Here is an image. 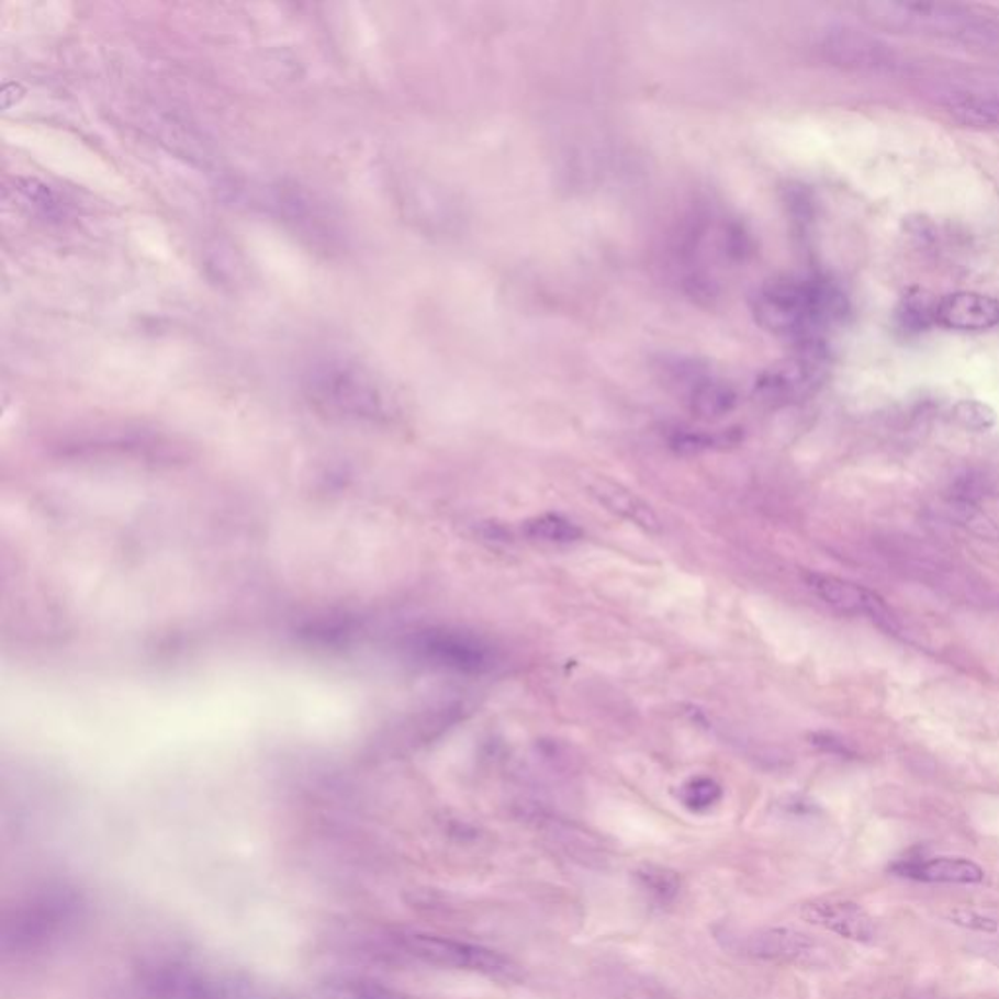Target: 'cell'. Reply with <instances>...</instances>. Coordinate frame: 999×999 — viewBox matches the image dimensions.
<instances>
[{
	"instance_id": "cell-18",
	"label": "cell",
	"mask_w": 999,
	"mask_h": 999,
	"mask_svg": "<svg viewBox=\"0 0 999 999\" xmlns=\"http://www.w3.org/2000/svg\"><path fill=\"white\" fill-rule=\"evenodd\" d=\"M524 531L535 541L552 545L576 543L584 535L572 519L561 516V514H541V516L531 517L524 524Z\"/></svg>"
},
{
	"instance_id": "cell-19",
	"label": "cell",
	"mask_w": 999,
	"mask_h": 999,
	"mask_svg": "<svg viewBox=\"0 0 999 999\" xmlns=\"http://www.w3.org/2000/svg\"><path fill=\"white\" fill-rule=\"evenodd\" d=\"M935 311L938 301H933L925 291L913 290L903 295L900 307L896 308V323L903 333H921L931 323H938Z\"/></svg>"
},
{
	"instance_id": "cell-3",
	"label": "cell",
	"mask_w": 999,
	"mask_h": 999,
	"mask_svg": "<svg viewBox=\"0 0 999 999\" xmlns=\"http://www.w3.org/2000/svg\"><path fill=\"white\" fill-rule=\"evenodd\" d=\"M305 393L326 413L353 420H381L389 411L379 379L366 366L344 358L313 363L305 375Z\"/></svg>"
},
{
	"instance_id": "cell-25",
	"label": "cell",
	"mask_w": 999,
	"mask_h": 999,
	"mask_svg": "<svg viewBox=\"0 0 999 999\" xmlns=\"http://www.w3.org/2000/svg\"><path fill=\"white\" fill-rule=\"evenodd\" d=\"M949 920L955 925L966 928V930L980 931V933H999V921L988 918L980 912L966 910V908H956L949 913Z\"/></svg>"
},
{
	"instance_id": "cell-21",
	"label": "cell",
	"mask_w": 999,
	"mask_h": 999,
	"mask_svg": "<svg viewBox=\"0 0 999 999\" xmlns=\"http://www.w3.org/2000/svg\"><path fill=\"white\" fill-rule=\"evenodd\" d=\"M18 190L47 220H63L65 203L61 202V198L57 193L53 192L49 186L40 182V180H34V178H26V180H22V184H20Z\"/></svg>"
},
{
	"instance_id": "cell-6",
	"label": "cell",
	"mask_w": 999,
	"mask_h": 999,
	"mask_svg": "<svg viewBox=\"0 0 999 999\" xmlns=\"http://www.w3.org/2000/svg\"><path fill=\"white\" fill-rule=\"evenodd\" d=\"M393 943L404 951V955L414 956L428 965L471 970L486 976H509L516 970L508 958L496 951L457 939L404 931L393 935Z\"/></svg>"
},
{
	"instance_id": "cell-23",
	"label": "cell",
	"mask_w": 999,
	"mask_h": 999,
	"mask_svg": "<svg viewBox=\"0 0 999 999\" xmlns=\"http://www.w3.org/2000/svg\"><path fill=\"white\" fill-rule=\"evenodd\" d=\"M732 434H707V431H677L672 436V448L680 453H703L709 449L725 448L737 444Z\"/></svg>"
},
{
	"instance_id": "cell-7",
	"label": "cell",
	"mask_w": 999,
	"mask_h": 999,
	"mask_svg": "<svg viewBox=\"0 0 999 999\" xmlns=\"http://www.w3.org/2000/svg\"><path fill=\"white\" fill-rule=\"evenodd\" d=\"M137 983L149 999H246L235 986L178 963L145 966Z\"/></svg>"
},
{
	"instance_id": "cell-26",
	"label": "cell",
	"mask_w": 999,
	"mask_h": 999,
	"mask_svg": "<svg viewBox=\"0 0 999 999\" xmlns=\"http://www.w3.org/2000/svg\"><path fill=\"white\" fill-rule=\"evenodd\" d=\"M815 744L822 745L828 752H833V754H851L850 748L845 745V742L838 740V738L832 737V734H820V737H815Z\"/></svg>"
},
{
	"instance_id": "cell-2",
	"label": "cell",
	"mask_w": 999,
	"mask_h": 999,
	"mask_svg": "<svg viewBox=\"0 0 999 999\" xmlns=\"http://www.w3.org/2000/svg\"><path fill=\"white\" fill-rule=\"evenodd\" d=\"M860 10L868 24L890 32L947 37L963 44H999L998 22L961 4L871 0Z\"/></svg>"
},
{
	"instance_id": "cell-20",
	"label": "cell",
	"mask_w": 999,
	"mask_h": 999,
	"mask_svg": "<svg viewBox=\"0 0 999 999\" xmlns=\"http://www.w3.org/2000/svg\"><path fill=\"white\" fill-rule=\"evenodd\" d=\"M326 999H401L385 986L358 978H340L325 984Z\"/></svg>"
},
{
	"instance_id": "cell-13",
	"label": "cell",
	"mask_w": 999,
	"mask_h": 999,
	"mask_svg": "<svg viewBox=\"0 0 999 999\" xmlns=\"http://www.w3.org/2000/svg\"><path fill=\"white\" fill-rule=\"evenodd\" d=\"M672 371L687 383L689 406L701 418H722L734 411L737 393L725 381L701 371L697 363L675 361Z\"/></svg>"
},
{
	"instance_id": "cell-11",
	"label": "cell",
	"mask_w": 999,
	"mask_h": 999,
	"mask_svg": "<svg viewBox=\"0 0 999 999\" xmlns=\"http://www.w3.org/2000/svg\"><path fill=\"white\" fill-rule=\"evenodd\" d=\"M800 918L816 928L832 931L840 938L868 943L877 938L875 920L850 900H815L800 908Z\"/></svg>"
},
{
	"instance_id": "cell-24",
	"label": "cell",
	"mask_w": 999,
	"mask_h": 999,
	"mask_svg": "<svg viewBox=\"0 0 999 999\" xmlns=\"http://www.w3.org/2000/svg\"><path fill=\"white\" fill-rule=\"evenodd\" d=\"M955 418L965 428L978 431L990 430L991 426L996 424V413L988 404L978 403V401H965V403L956 404Z\"/></svg>"
},
{
	"instance_id": "cell-17",
	"label": "cell",
	"mask_w": 999,
	"mask_h": 999,
	"mask_svg": "<svg viewBox=\"0 0 999 999\" xmlns=\"http://www.w3.org/2000/svg\"><path fill=\"white\" fill-rule=\"evenodd\" d=\"M949 114L974 127H999V94L958 92L945 102Z\"/></svg>"
},
{
	"instance_id": "cell-1",
	"label": "cell",
	"mask_w": 999,
	"mask_h": 999,
	"mask_svg": "<svg viewBox=\"0 0 999 999\" xmlns=\"http://www.w3.org/2000/svg\"><path fill=\"white\" fill-rule=\"evenodd\" d=\"M845 308L842 291L824 280L772 281L754 299L755 318L765 330L802 340L842 318Z\"/></svg>"
},
{
	"instance_id": "cell-5",
	"label": "cell",
	"mask_w": 999,
	"mask_h": 999,
	"mask_svg": "<svg viewBox=\"0 0 999 999\" xmlns=\"http://www.w3.org/2000/svg\"><path fill=\"white\" fill-rule=\"evenodd\" d=\"M722 949L744 958L812 965L822 956V945L812 935L795 928H738L722 925L715 930Z\"/></svg>"
},
{
	"instance_id": "cell-12",
	"label": "cell",
	"mask_w": 999,
	"mask_h": 999,
	"mask_svg": "<svg viewBox=\"0 0 999 999\" xmlns=\"http://www.w3.org/2000/svg\"><path fill=\"white\" fill-rule=\"evenodd\" d=\"M938 325L976 333L999 325V301L976 291H956L938 301Z\"/></svg>"
},
{
	"instance_id": "cell-9",
	"label": "cell",
	"mask_w": 999,
	"mask_h": 999,
	"mask_svg": "<svg viewBox=\"0 0 999 999\" xmlns=\"http://www.w3.org/2000/svg\"><path fill=\"white\" fill-rule=\"evenodd\" d=\"M824 366L816 351H802L800 356L777 363L765 371L755 383L757 395L773 404L795 403L815 393L822 385Z\"/></svg>"
},
{
	"instance_id": "cell-15",
	"label": "cell",
	"mask_w": 999,
	"mask_h": 999,
	"mask_svg": "<svg viewBox=\"0 0 999 999\" xmlns=\"http://www.w3.org/2000/svg\"><path fill=\"white\" fill-rule=\"evenodd\" d=\"M896 875L913 878L921 883H945V885H978L986 878L984 868L965 857H931V860H908L896 863Z\"/></svg>"
},
{
	"instance_id": "cell-14",
	"label": "cell",
	"mask_w": 999,
	"mask_h": 999,
	"mask_svg": "<svg viewBox=\"0 0 999 999\" xmlns=\"http://www.w3.org/2000/svg\"><path fill=\"white\" fill-rule=\"evenodd\" d=\"M807 584L816 596L833 609L850 615H871L877 621L890 622L883 599L868 592L867 587L853 584L850 580L835 579L828 574H808Z\"/></svg>"
},
{
	"instance_id": "cell-8",
	"label": "cell",
	"mask_w": 999,
	"mask_h": 999,
	"mask_svg": "<svg viewBox=\"0 0 999 999\" xmlns=\"http://www.w3.org/2000/svg\"><path fill=\"white\" fill-rule=\"evenodd\" d=\"M416 647L426 660L463 674H486L498 662L492 644L471 632L448 629L424 632Z\"/></svg>"
},
{
	"instance_id": "cell-4",
	"label": "cell",
	"mask_w": 999,
	"mask_h": 999,
	"mask_svg": "<svg viewBox=\"0 0 999 999\" xmlns=\"http://www.w3.org/2000/svg\"><path fill=\"white\" fill-rule=\"evenodd\" d=\"M82 918L79 896L65 888L27 898L7 913L2 945L9 953H34L49 947L77 928Z\"/></svg>"
},
{
	"instance_id": "cell-16",
	"label": "cell",
	"mask_w": 999,
	"mask_h": 999,
	"mask_svg": "<svg viewBox=\"0 0 999 999\" xmlns=\"http://www.w3.org/2000/svg\"><path fill=\"white\" fill-rule=\"evenodd\" d=\"M590 491L604 504L605 508L611 509L617 516L625 517L627 521H631L640 529L650 531V534H658L662 529L656 512L650 508L644 500L639 498L635 492L625 489L621 484L602 481V483L592 484Z\"/></svg>"
},
{
	"instance_id": "cell-22",
	"label": "cell",
	"mask_w": 999,
	"mask_h": 999,
	"mask_svg": "<svg viewBox=\"0 0 999 999\" xmlns=\"http://www.w3.org/2000/svg\"><path fill=\"white\" fill-rule=\"evenodd\" d=\"M680 798L689 810L705 812L715 807L722 798V787L710 777H695V779L687 781L682 787Z\"/></svg>"
},
{
	"instance_id": "cell-10",
	"label": "cell",
	"mask_w": 999,
	"mask_h": 999,
	"mask_svg": "<svg viewBox=\"0 0 999 999\" xmlns=\"http://www.w3.org/2000/svg\"><path fill=\"white\" fill-rule=\"evenodd\" d=\"M822 52L833 65L845 69L880 72L895 70L900 65V57L893 45L875 35L861 34L848 27L830 30L822 42Z\"/></svg>"
}]
</instances>
